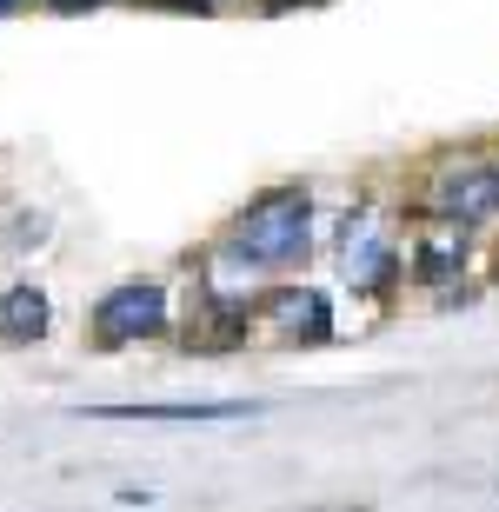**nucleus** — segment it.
Wrapping results in <instances>:
<instances>
[{
  "label": "nucleus",
  "instance_id": "obj_1",
  "mask_svg": "<svg viewBox=\"0 0 499 512\" xmlns=\"http://www.w3.org/2000/svg\"><path fill=\"white\" fill-rule=\"evenodd\" d=\"M227 253L247 266V273H287V266H300L313 253V193L300 187V180L253 193L247 207L233 213Z\"/></svg>",
  "mask_w": 499,
  "mask_h": 512
},
{
  "label": "nucleus",
  "instance_id": "obj_2",
  "mask_svg": "<svg viewBox=\"0 0 499 512\" xmlns=\"http://www.w3.org/2000/svg\"><path fill=\"white\" fill-rule=\"evenodd\" d=\"M87 326H94V346H100V353H120V346L160 340V333L173 326L167 280H154V273H134V280L107 286V293L94 300V313H87Z\"/></svg>",
  "mask_w": 499,
  "mask_h": 512
},
{
  "label": "nucleus",
  "instance_id": "obj_3",
  "mask_svg": "<svg viewBox=\"0 0 499 512\" xmlns=\"http://www.w3.org/2000/svg\"><path fill=\"white\" fill-rule=\"evenodd\" d=\"M426 207L433 220H453V227H486L499 220V160H446V167L426 173Z\"/></svg>",
  "mask_w": 499,
  "mask_h": 512
},
{
  "label": "nucleus",
  "instance_id": "obj_4",
  "mask_svg": "<svg viewBox=\"0 0 499 512\" xmlns=\"http://www.w3.org/2000/svg\"><path fill=\"white\" fill-rule=\"evenodd\" d=\"M340 266H346V280L360 286V293H386V286L400 280V240L386 233L380 213L346 220V233H340Z\"/></svg>",
  "mask_w": 499,
  "mask_h": 512
},
{
  "label": "nucleus",
  "instance_id": "obj_5",
  "mask_svg": "<svg viewBox=\"0 0 499 512\" xmlns=\"http://www.w3.org/2000/svg\"><path fill=\"white\" fill-rule=\"evenodd\" d=\"M267 320H273V333L293 340V346H327L333 340V306H327L320 286H280L267 300Z\"/></svg>",
  "mask_w": 499,
  "mask_h": 512
},
{
  "label": "nucleus",
  "instance_id": "obj_6",
  "mask_svg": "<svg viewBox=\"0 0 499 512\" xmlns=\"http://www.w3.org/2000/svg\"><path fill=\"white\" fill-rule=\"evenodd\" d=\"M47 326H54L47 286H34V280L0 286V346H40V340H47Z\"/></svg>",
  "mask_w": 499,
  "mask_h": 512
},
{
  "label": "nucleus",
  "instance_id": "obj_7",
  "mask_svg": "<svg viewBox=\"0 0 499 512\" xmlns=\"http://www.w3.org/2000/svg\"><path fill=\"white\" fill-rule=\"evenodd\" d=\"M460 266H466V227L433 220V227L413 240V273H420V286H453Z\"/></svg>",
  "mask_w": 499,
  "mask_h": 512
},
{
  "label": "nucleus",
  "instance_id": "obj_8",
  "mask_svg": "<svg viewBox=\"0 0 499 512\" xmlns=\"http://www.w3.org/2000/svg\"><path fill=\"white\" fill-rule=\"evenodd\" d=\"M260 406L247 399H173V406H94V419H167V426H193V419H253Z\"/></svg>",
  "mask_w": 499,
  "mask_h": 512
},
{
  "label": "nucleus",
  "instance_id": "obj_9",
  "mask_svg": "<svg viewBox=\"0 0 499 512\" xmlns=\"http://www.w3.org/2000/svg\"><path fill=\"white\" fill-rule=\"evenodd\" d=\"M54 14H87V7H107V0H47Z\"/></svg>",
  "mask_w": 499,
  "mask_h": 512
},
{
  "label": "nucleus",
  "instance_id": "obj_10",
  "mask_svg": "<svg viewBox=\"0 0 499 512\" xmlns=\"http://www.w3.org/2000/svg\"><path fill=\"white\" fill-rule=\"evenodd\" d=\"M14 7H20V0H0V14H14Z\"/></svg>",
  "mask_w": 499,
  "mask_h": 512
}]
</instances>
